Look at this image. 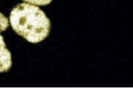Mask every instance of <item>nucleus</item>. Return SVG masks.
<instances>
[{"label": "nucleus", "mask_w": 133, "mask_h": 99, "mask_svg": "<svg viewBox=\"0 0 133 99\" xmlns=\"http://www.w3.org/2000/svg\"><path fill=\"white\" fill-rule=\"evenodd\" d=\"M10 22L14 30L28 42L38 43L48 36L50 29L49 19L37 6L23 3L11 12Z\"/></svg>", "instance_id": "obj_1"}, {"label": "nucleus", "mask_w": 133, "mask_h": 99, "mask_svg": "<svg viewBox=\"0 0 133 99\" xmlns=\"http://www.w3.org/2000/svg\"><path fill=\"white\" fill-rule=\"evenodd\" d=\"M12 65L11 55L6 48L5 43L0 45V72H5L10 69Z\"/></svg>", "instance_id": "obj_2"}, {"label": "nucleus", "mask_w": 133, "mask_h": 99, "mask_svg": "<svg viewBox=\"0 0 133 99\" xmlns=\"http://www.w3.org/2000/svg\"><path fill=\"white\" fill-rule=\"evenodd\" d=\"M9 26L8 18L0 13V32L5 31Z\"/></svg>", "instance_id": "obj_3"}, {"label": "nucleus", "mask_w": 133, "mask_h": 99, "mask_svg": "<svg viewBox=\"0 0 133 99\" xmlns=\"http://www.w3.org/2000/svg\"><path fill=\"white\" fill-rule=\"evenodd\" d=\"M25 2L39 6L47 5L52 2V0H23Z\"/></svg>", "instance_id": "obj_4"}, {"label": "nucleus", "mask_w": 133, "mask_h": 99, "mask_svg": "<svg viewBox=\"0 0 133 99\" xmlns=\"http://www.w3.org/2000/svg\"><path fill=\"white\" fill-rule=\"evenodd\" d=\"M5 43L4 41H3V37L1 35H0V45L3 44Z\"/></svg>", "instance_id": "obj_5"}]
</instances>
